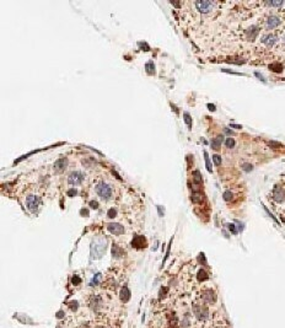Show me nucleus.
<instances>
[{
	"instance_id": "f257e3e1",
	"label": "nucleus",
	"mask_w": 285,
	"mask_h": 328,
	"mask_svg": "<svg viewBox=\"0 0 285 328\" xmlns=\"http://www.w3.org/2000/svg\"><path fill=\"white\" fill-rule=\"evenodd\" d=\"M106 252V240L97 239L91 245V256L92 258H101Z\"/></svg>"
},
{
	"instance_id": "f03ea898",
	"label": "nucleus",
	"mask_w": 285,
	"mask_h": 328,
	"mask_svg": "<svg viewBox=\"0 0 285 328\" xmlns=\"http://www.w3.org/2000/svg\"><path fill=\"white\" fill-rule=\"evenodd\" d=\"M96 193L101 197V199L108 200L112 196V188L105 182H101L96 186Z\"/></svg>"
},
{
	"instance_id": "7ed1b4c3",
	"label": "nucleus",
	"mask_w": 285,
	"mask_h": 328,
	"mask_svg": "<svg viewBox=\"0 0 285 328\" xmlns=\"http://www.w3.org/2000/svg\"><path fill=\"white\" fill-rule=\"evenodd\" d=\"M193 314L194 316L199 320V321H205L209 317V310L205 306H200V305H194L193 306Z\"/></svg>"
},
{
	"instance_id": "20e7f679",
	"label": "nucleus",
	"mask_w": 285,
	"mask_h": 328,
	"mask_svg": "<svg viewBox=\"0 0 285 328\" xmlns=\"http://www.w3.org/2000/svg\"><path fill=\"white\" fill-rule=\"evenodd\" d=\"M214 3L212 1H207V0H200V1H196V6L199 10L200 13H209L214 9Z\"/></svg>"
},
{
	"instance_id": "39448f33",
	"label": "nucleus",
	"mask_w": 285,
	"mask_h": 328,
	"mask_svg": "<svg viewBox=\"0 0 285 328\" xmlns=\"http://www.w3.org/2000/svg\"><path fill=\"white\" fill-rule=\"evenodd\" d=\"M83 180H84V173H81L80 171H74L69 175L68 182H69V185L78 186L83 182Z\"/></svg>"
},
{
	"instance_id": "423d86ee",
	"label": "nucleus",
	"mask_w": 285,
	"mask_h": 328,
	"mask_svg": "<svg viewBox=\"0 0 285 328\" xmlns=\"http://www.w3.org/2000/svg\"><path fill=\"white\" fill-rule=\"evenodd\" d=\"M40 202H41V200H40L38 197H36V196H29V197L26 198V205H27V208H29L32 213H35V212L37 210L38 205H40Z\"/></svg>"
},
{
	"instance_id": "0eeeda50",
	"label": "nucleus",
	"mask_w": 285,
	"mask_h": 328,
	"mask_svg": "<svg viewBox=\"0 0 285 328\" xmlns=\"http://www.w3.org/2000/svg\"><path fill=\"white\" fill-rule=\"evenodd\" d=\"M202 299L204 302L207 304H214L216 301V294L215 291H213L212 289H208V290H204L202 293Z\"/></svg>"
},
{
	"instance_id": "6e6552de",
	"label": "nucleus",
	"mask_w": 285,
	"mask_h": 328,
	"mask_svg": "<svg viewBox=\"0 0 285 328\" xmlns=\"http://www.w3.org/2000/svg\"><path fill=\"white\" fill-rule=\"evenodd\" d=\"M107 229L111 234L113 235H122L124 234V228L121 225V224H117V223H111L107 225Z\"/></svg>"
},
{
	"instance_id": "1a4fd4ad",
	"label": "nucleus",
	"mask_w": 285,
	"mask_h": 328,
	"mask_svg": "<svg viewBox=\"0 0 285 328\" xmlns=\"http://www.w3.org/2000/svg\"><path fill=\"white\" fill-rule=\"evenodd\" d=\"M67 164H68V160L65 159V157H62V159H59L56 161V164H54V171L57 172V173H60V172H63L65 170V166H67Z\"/></svg>"
},
{
	"instance_id": "9d476101",
	"label": "nucleus",
	"mask_w": 285,
	"mask_h": 328,
	"mask_svg": "<svg viewBox=\"0 0 285 328\" xmlns=\"http://www.w3.org/2000/svg\"><path fill=\"white\" fill-rule=\"evenodd\" d=\"M277 36H274V35H272V33H268V35H264L263 37H262V42L264 43V44H267L268 47H272V46H274L275 42H277Z\"/></svg>"
},
{
	"instance_id": "9b49d317",
	"label": "nucleus",
	"mask_w": 285,
	"mask_h": 328,
	"mask_svg": "<svg viewBox=\"0 0 285 328\" xmlns=\"http://www.w3.org/2000/svg\"><path fill=\"white\" fill-rule=\"evenodd\" d=\"M90 306L94 311H99L101 307H102V300L99 296H94L91 301H90Z\"/></svg>"
},
{
	"instance_id": "f8f14e48",
	"label": "nucleus",
	"mask_w": 285,
	"mask_h": 328,
	"mask_svg": "<svg viewBox=\"0 0 285 328\" xmlns=\"http://www.w3.org/2000/svg\"><path fill=\"white\" fill-rule=\"evenodd\" d=\"M279 25H280L279 17H277V16L268 17V20H267V27H268V29H275V27H278Z\"/></svg>"
},
{
	"instance_id": "ddd939ff",
	"label": "nucleus",
	"mask_w": 285,
	"mask_h": 328,
	"mask_svg": "<svg viewBox=\"0 0 285 328\" xmlns=\"http://www.w3.org/2000/svg\"><path fill=\"white\" fill-rule=\"evenodd\" d=\"M145 237H142V236H135L134 239H133V247H137V248H142V247H145Z\"/></svg>"
},
{
	"instance_id": "4468645a",
	"label": "nucleus",
	"mask_w": 285,
	"mask_h": 328,
	"mask_svg": "<svg viewBox=\"0 0 285 328\" xmlns=\"http://www.w3.org/2000/svg\"><path fill=\"white\" fill-rule=\"evenodd\" d=\"M130 296H132V294H130V291H129L128 288H127V286L122 288V290H121V293H119V298H121V300H122L123 302H128L129 300H130Z\"/></svg>"
},
{
	"instance_id": "2eb2a0df",
	"label": "nucleus",
	"mask_w": 285,
	"mask_h": 328,
	"mask_svg": "<svg viewBox=\"0 0 285 328\" xmlns=\"http://www.w3.org/2000/svg\"><path fill=\"white\" fill-rule=\"evenodd\" d=\"M273 196H274V199L277 200V202H283L285 198V192L283 189H280V188H275L274 189V193H273Z\"/></svg>"
},
{
	"instance_id": "dca6fc26",
	"label": "nucleus",
	"mask_w": 285,
	"mask_h": 328,
	"mask_svg": "<svg viewBox=\"0 0 285 328\" xmlns=\"http://www.w3.org/2000/svg\"><path fill=\"white\" fill-rule=\"evenodd\" d=\"M258 27L256 26H252V27H250V29L246 31V35H247V37L250 38V40H253L255 37L257 36V33H258Z\"/></svg>"
},
{
	"instance_id": "f3484780",
	"label": "nucleus",
	"mask_w": 285,
	"mask_h": 328,
	"mask_svg": "<svg viewBox=\"0 0 285 328\" xmlns=\"http://www.w3.org/2000/svg\"><path fill=\"white\" fill-rule=\"evenodd\" d=\"M221 143H223V137L219 135V137H216L215 139L212 140V148L215 149V150H219L220 146H221Z\"/></svg>"
},
{
	"instance_id": "a211bd4d",
	"label": "nucleus",
	"mask_w": 285,
	"mask_h": 328,
	"mask_svg": "<svg viewBox=\"0 0 285 328\" xmlns=\"http://www.w3.org/2000/svg\"><path fill=\"white\" fill-rule=\"evenodd\" d=\"M112 255H113L114 258H121V257L123 256V250L119 248L117 245H113V247H112Z\"/></svg>"
},
{
	"instance_id": "6ab92c4d",
	"label": "nucleus",
	"mask_w": 285,
	"mask_h": 328,
	"mask_svg": "<svg viewBox=\"0 0 285 328\" xmlns=\"http://www.w3.org/2000/svg\"><path fill=\"white\" fill-rule=\"evenodd\" d=\"M145 70L148 74H154L155 73V65H154V63L153 62H148L146 64H145Z\"/></svg>"
},
{
	"instance_id": "aec40b11",
	"label": "nucleus",
	"mask_w": 285,
	"mask_h": 328,
	"mask_svg": "<svg viewBox=\"0 0 285 328\" xmlns=\"http://www.w3.org/2000/svg\"><path fill=\"white\" fill-rule=\"evenodd\" d=\"M197 278H198L199 282H204V280L208 279V274H207V272L204 271V269H200V271L198 272V274H197Z\"/></svg>"
},
{
	"instance_id": "412c9836",
	"label": "nucleus",
	"mask_w": 285,
	"mask_h": 328,
	"mask_svg": "<svg viewBox=\"0 0 285 328\" xmlns=\"http://www.w3.org/2000/svg\"><path fill=\"white\" fill-rule=\"evenodd\" d=\"M193 180L196 182V185H202L203 180H202V176H200V172L197 170V171L193 172Z\"/></svg>"
},
{
	"instance_id": "4be33fe9",
	"label": "nucleus",
	"mask_w": 285,
	"mask_h": 328,
	"mask_svg": "<svg viewBox=\"0 0 285 328\" xmlns=\"http://www.w3.org/2000/svg\"><path fill=\"white\" fill-rule=\"evenodd\" d=\"M204 157H205V164H207V169H208V171L212 172V164H210V160H209V155H208V153L207 151H204Z\"/></svg>"
},
{
	"instance_id": "5701e85b",
	"label": "nucleus",
	"mask_w": 285,
	"mask_h": 328,
	"mask_svg": "<svg viewBox=\"0 0 285 328\" xmlns=\"http://www.w3.org/2000/svg\"><path fill=\"white\" fill-rule=\"evenodd\" d=\"M192 200L194 202V203H200L202 200H203V196L198 193V192H196L194 194H193V197H192Z\"/></svg>"
},
{
	"instance_id": "b1692460",
	"label": "nucleus",
	"mask_w": 285,
	"mask_h": 328,
	"mask_svg": "<svg viewBox=\"0 0 285 328\" xmlns=\"http://www.w3.org/2000/svg\"><path fill=\"white\" fill-rule=\"evenodd\" d=\"M68 305H69V307H70L73 311H76V310L79 309V304H78V301H70Z\"/></svg>"
},
{
	"instance_id": "393cba45",
	"label": "nucleus",
	"mask_w": 285,
	"mask_h": 328,
	"mask_svg": "<svg viewBox=\"0 0 285 328\" xmlns=\"http://www.w3.org/2000/svg\"><path fill=\"white\" fill-rule=\"evenodd\" d=\"M225 145H226V148H234L235 146V140L232 138H228L225 140Z\"/></svg>"
},
{
	"instance_id": "a878e982",
	"label": "nucleus",
	"mask_w": 285,
	"mask_h": 328,
	"mask_svg": "<svg viewBox=\"0 0 285 328\" xmlns=\"http://www.w3.org/2000/svg\"><path fill=\"white\" fill-rule=\"evenodd\" d=\"M266 4L269 5V6H282L284 3L283 1H267Z\"/></svg>"
},
{
	"instance_id": "bb28decb",
	"label": "nucleus",
	"mask_w": 285,
	"mask_h": 328,
	"mask_svg": "<svg viewBox=\"0 0 285 328\" xmlns=\"http://www.w3.org/2000/svg\"><path fill=\"white\" fill-rule=\"evenodd\" d=\"M185 122L188 124L189 128L192 127V119H191V116H189V113H187V112L185 113Z\"/></svg>"
},
{
	"instance_id": "cd10ccee",
	"label": "nucleus",
	"mask_w": 285,
	"mask_h": 328,
	"mask_svg": "<svg viewBox=\"0 0 285 328\" xmlns=\"http://www.w3.org/2000/svg\"><path fill=\"white\" fill-rule=\"evenodd\" d=\"M213 161L216 166H220L221 165V157L219 155H213Z\"/></svg>"
},
{
	"instance_id": "c85d7f7f",
	"label": "nucleus",
	"mask_w": 285,
	"mask_h": 328,
	"mask_svg": "<svg viewBox=\"0 0 285 328\" xmlns=\"http://www.w3.org/2000/svg\"><path fill=\"white\" fill-rule=\"evenodd\" d=\"M271 68V70H273V72H282V65L280 64H274V65H271L269 67Z\"/></svg>"
},
{
	"instance_id": "c756f323",
	"label": "nucleus",
	"mask_w": 285,
	"mask_h": 328,
	"mask_svg": "<svg viewBox=\"0 0 285 328\" xmlns=\"http://www.w3.org/2000/svg\"><path fill=\"white\" fill-rule=\"evenodd\" d=\"M71 283H73L74 285H79V284L81 283V279H80L78 275H74V277H73V279H71Z\"/></svg>"
},
{
	"instance_id": "7c9ffc66",
	"label": "nucleus",
	"mask_w": 285,
	"mask_h": 328,
	"mask_svg": "<svg viewBox=\"0 0 285 328\" xmlns=\"http://www.w3.org/2000/svg\"><path fill=\"white\" fill-rule=\"evenodd\" d=\"M116 214H117V212H116V209H114V208H111V209L107 212V216H108V218H111V219H112V218H114V216H116Z\"/></svg>"
},
{
	"instance_id": "2f4dec72",
	"label": "nucleus",
	"mask_w": 285,
	"mask_h": 328,
	"mask_svg": "<svg viewBox=\"0 0 285 328\" xmlns=\"http://www.w3.org/2000/svg\"><path fill=\"white\" fill-rule=\"evenodd\" d=\"M224 199L226 200V202H228V200L232 199V193H231L230 191H226V192L224 193Z\"/></svg>"
},
{
	"instance_id": "473e14b6",
	"label": "nucleus",
	"mask_w": 285,
	"mask_h": 328,
	"mask_svg": "<svg viewBox=\"0 0 285 328\" xmlns=\"http://www.w3.org/2000/svg\"><path fill=\"white\" fill-rule=\"evenodd\" d=\"M76 193H78V191L76 189H69L68 191V197H74V196H76Z\"/></svg>"
},
{
	"instance_id": "72a5a7b5",
	"label": "nucleus",
	"mask_w": 285,
	"mask_h": 328,
	"mask_svg": "<svg viewBox=\"0 0 285 328\" xmlns=\"http://www.w3.org/2000/svg\"><path fill=\"white\" fill-rule=\"evenodd\" d=\"M229 229L231 230V232H232V234H237V232H239V231H237V229H236V226H235L234 224H229Z\"/></svg>"
},
{
	"instance_id": "f704fd0d",
	"label": "nucleus",
	"mask_w": 285,
	"mask_h": 328,
	"mask_svg": "<svg viewBox=\"0 0 285 328\" xmlns=\"http://www.w3.org/2000/svg\"><path fill=\"white\" fill-rule=\"evenodd\" d=\"M181 325H182V327H183V328L189 327V320H188V318H185V320L182 321V323H181Z\"/></svg>"
},
{
	"instance_id": "c9c22d12",
	"label": "nucleus",
	"mask_w": 285,
	"mask_h": 328,
	"mask_svg": "<svg viewBox=\"0 0 285 328\" xmlns=\"http://www.w3.org/2000/svg\"><path fill=\"white\" fill-rule=\"evenodd\" d=\"M242 169L245 171H251L252 170V165H250V164H245L242 166Z\"/></svg>"
},
{
	"instance_id": "e433bc0d",
	"label": "nucleus",
	"mask_w": 285,
	"mask_h": 328,
	"mask_svg": "<svg viewBox=\"0 0 285 328\" xmlns=\"http://www.w3.org/2000/svg\"><path fill=\"white\" fill-rule=\"evenodd\" d=\"M90 207L94 208V209H97V208H99V203L95 202V200H92V202H90Z\"/></svg>"
},
{
	"instance_id": "4c0bfd02",
	"label": "nucleus",
	"mask_w": 285,
	"mask_h": 328,
	"mask_svg": "<svg viewBox=\"0 0 285 328\" xmlns=\"http://www.w3.org/2000/svg\"><path fill=\"white\" fill-rule=\"evenodd\" d=\"M56 317H57V318H59V320H60V318H63V317H64V311H62V310H60V311H58L57 314H56Z\"/></svg>"
},
{
	"instance_id": "58836bf2",
	"label": "nucleus",
	"mask_w": 285,
	"mask_h": 328,
	"mask_svg": "<svg viewBox=\"0 0 285 328\" xmlns=\"http://www.w3.org/2000/svg\"><path fill=\"white\" fill-rule=\"evenodd\" d=\"M166 293H167V288H166V289H161V290H160V298H162V294L165 295Z\"/></svg>"
},
{
	"instance_id": "ea45409f",
	"label": "nucleus",
	"mask_w": 285,
	"mask_h": 328,
	"mask_svg": "<svg viewBox=\"0 0 285 328\" xmlns=\"http://www.w3.org/2000/svg\"><path fill=\"white\" fill-rule=\"evenodd\" d=\"M157 209H159V214H160V216H164V212H162V207H157Z\"/></svg>"
},
{
	"instance_id": "a19ab883",
	"label": "nucleus",
	"mask_w": 285,
	"mask_h": 328,
	"mask_svg": "<svg viewBox=\"0 0 285 328\" xmlns=\"http://www.w3.org/2000/svg\"><path fill=\"white\" fill-rule=\"evenodd\" d=\"M139 46H140V47H145V48H146V51H149V46H148V44H146V43H142V42H140V43H139Z\"/></svg>"
},
{
	"instance_id": "79ce46f5",
	"label": "nucleus",
	"mask_w": 285,
	"mask_h": 328,
	"mask_svg": "<svg viewBox=\"0 0 285 328\" xmlns=\"http://www.w3.org/2000/svg\"><path fill=\"white\" fill-rule=\"evenodd\" d=\"M208 107H209V110H210V111H215V106H214V105H210V103H209V105H208Z\"/></svg>"
},
{
	"instance_id": "37998d69",
	"label": "nucleus",
	"mask_w": 285,
	"mask_h": 328,
	"mask_svg": "<svg viewBox=\"0 0 285 328\" xmlns=\"http://www.w3.org/2000/svg\"><path fill=\"white\" fill-rule=\"evenodd\" d=\"M255 75H256V76H258V78H259V79H261V80H264V79H263V76H262V75H261V74H259V73H256V74H255Z\"/></svg>"
},
{
	"instance_id": "c03bdc74",
	"label": "nucleus",
	"mask_w": 285,
	"mask_h": 328,
	"mask_svg": "<svg viewBox=\"0 0 285 328\" xmlns=\"http://www.w3.org/2000/svg\"><path fill=\"white\" fill-rule=\"evenodd\" d=\"M81 214L89 215V212H87V210H85V209H83V210H81Z\"/></svg>"
}]
</instances>
